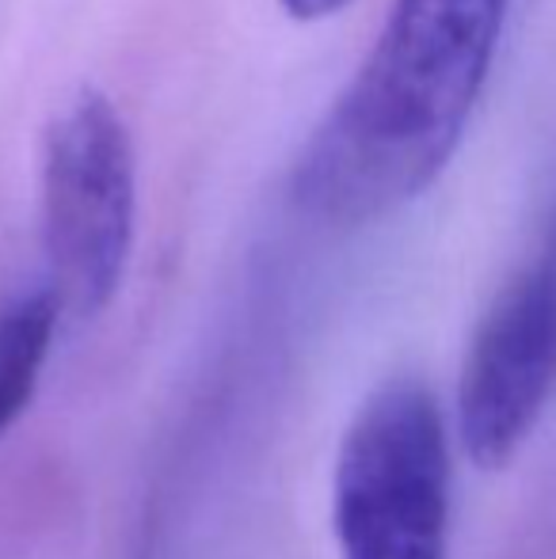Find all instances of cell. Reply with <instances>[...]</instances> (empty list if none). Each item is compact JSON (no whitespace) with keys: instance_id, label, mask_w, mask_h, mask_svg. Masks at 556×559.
Instances as JSON below:
<instances>
[{"instance_id":"cell-6","label":"cell","mask_w":556,"mask_h":559,"mask_svg":"<svg viewBox=\"0 0 556 559\" xmlns=\"http://www.w3.org/2000/svg\"><path fill=\"white\" fill-rule=\"evenodd\" d=\"M282 8H286V15H294V20H328V15L343 12V8L351 4V0H279Z\"/></svg>"},{"instance_id":"cell-4","label":"cell","mask_w":556,"mask_h":559,"mask_svg":"<svg viewBox=\"0 0 556 559\" xmlns=\"http://www.w3.org/2000/svg\"><path fill=\"white\" fill-rule=\"evenodd\" d=\"M556 389V210L534 255L496 294L458 381V438L476 468H504Z\"/></svg>"},{"instance_id":"cell-5","label":"cell","mask_w":556,"mask_h":559,"mask_svg":"<svg viewBox=\"0 0 556 559\" xmlns=\"http://www.w3.org/2000/svg\"><path fill=\"white\" fill-rule=\"evenodd\" d=\"M58 301L38 289L0 309V435L27 412L58 332Z\"/></svg>"},{"instance_id":"cell-2","label":"cell","mask_w":556,"mask_h":559,"mask_svg":"<svg viewBox=\"0 0 556 559\" xmlns=\"http://www.w3.org/2000/svg\"><path fill=\"white\" fill-rule=\"evenodd\" d=\"M450 435L419 381H389L358 407L332 472L343 559H446Z\"/></svg>"},{"instance_id":"cell-1","label":"cell","mask_w":556,"mask_h":559,"mask_svg":"<svg viewBox=\"0 0 556 559\" xmlns=\"http://www.w3.org/2000/svg\"><path fill=\"white\" fill-rule=\"evenodd\" d=\"M511 0H393L294 168V202L335 228L419 199L453 160L496 66Z\"/></svg>"},{"instance_id":"cell-3","label":"cell","mask_w":556,"mask_h":559,"mask_svg":"<svg viewBox=\"0 0 556 559\" xmlns=\"http://www.w3.org/2000/svg\"><path fill=\"white\" fill-rule=\"evenodd\" d=\"M138 160L122 115L84 88L43 141V248L61 317L92 320L111 305L134 251Z\"/></svg>"}]
</instances>
